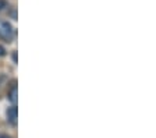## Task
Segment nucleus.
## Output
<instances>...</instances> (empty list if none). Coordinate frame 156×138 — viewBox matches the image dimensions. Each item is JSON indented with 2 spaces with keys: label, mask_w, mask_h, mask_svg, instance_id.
Returning a JSON list of instances; mask_svg holds the SVG:
<instances>
[{
  "label": "nucleus",
  "mask_w": 156,
  "mask_h": 138,
  "mask_svg": "<svg viewBox=\"0 0 156 138\" xmlns=\"http://www.w3.org/2000/svg\"><path fill=\"white\" fill-rule=\"evenodd\" d=\"M13 27L10 25L9 23H3L0 24V38L3 41H6V42H11V39H13Z\"/></svg>",
  "instance_id": "f257e3e1"
},
{
  "label": "nucleus",
  "mask_w": 156,
  "mask_h": 138,
  "mask_svg": "<svg viewBox=\"0 0 156 138\" xmlns=\"http://www.w3.org/2000/svg\"><path fill=\"white\" fill-rule=\"evenodd\" d=\"M17 116H18V110H17L16 106H11L7 110V120H9L10 124H16L17 123Z\"/></svg>",
  "instance_id": "f03ea898"
},
{
  "label": "nucleus",
  "mask_w": 156,
  "mask_h": 138,
  "mask_svg": "<svg viewBox=\"0 0 156 138\" xmlns=\"http://www.w3.org/2000/svg\"><path fill=\"white\" fill-rule=\"evenodd\" d=\"M17 94H18L17 85H13V87H11V89L9 91V101H10L11 103H14V105L17 103V96H18Z\"/></svg>",
  "instance_id": "7ed1b4c3"
},
{
  "label": "nucleus",
  "mask_w": 156,
  "mask_h": 138,
  "mask_svg": "<svg viewBox=\"0 0 156 138\" xmlns=\"http://www.w3.org/2000/svg\"><path fill=\"white\" fill-rule=\"evenodd\" d=\"M4 7H6V2H4V0H0V10H3Z\"/></svg>",
  "instance_id": "20e7f679"
},
{
  "label": "nucleus",
  "mask_w": 156,
  "mask_h": 138,
  "mask_svg": "<svg viewBox=\"0 0 156 138\" xmlns=\"http://www.w3.org/2000/svg\"><path fill=\"white\" fill-rule=\"evenodd\" d=\"M4 55H6V50H4V48H3V46H0V57H2V56H4Z\"/></svg>",
  "instance_id": "39448f33"
},
{
  "label": "nucleus",
  "mask_w": 156,
  "mask_h": 138,
  "mask_svg": "<svg viewBox=\"0 0 156 138\" xmlns=\"http://www.w3.org/2000/svg\"><path fill=\"white\" fill-rule=\"evenodd\" d=\"M13 60H14V62H17V53L16 52L13 53Z\"/></svg>",
  "instance_id": "423d86ee"
},
{
  "label": "nucleus",
  "mask_w": 156,
  "mask_h": 138,
  "mask_svg": "<svg viewBox=\"0 0 156 138\" xmlns=\"http://www.w3.org/2000/svg\"><path fill=\"white\" fill-rule=\"evenodd\" d=\"M0 138H10V137H9V135H2Z\"/></svg>",
  "instance_id": "0eeeda50"
}]
</instances>
